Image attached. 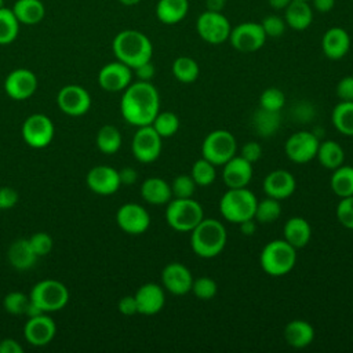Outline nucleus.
<instances>
[{"label": "nucleus", "mask_w": 353, "mask_h": 353, "mask_svg": "<svg viewBox=\"0 0 353 353\" xmlns=\"http://www.w3.org/2000/svg\"><path fill=\"white\" fill-rule=\"evenodd\" d=\"M120 112L123 119L135 125L152 124L160 112V95L150 81L138 80L131 83L124 91L120 101Z\"/></svg>", "instance_id": "f257e3e1"}, {"label": "nucleus", "mask_w": 353, "mask_h": 353, "mask_svg": "<svg viewBox=\"0 0 353 353\" xmlns=\"http://www.w3.org/2000/svg\"><path fill=\"white\" fill-rule=\"evenodd\" d=\"M112 50L116 59L131 69L152 61L153 55V46L149 37L135 29H124L119 32L112 41Z\"/></svg>", "instance_id": "f03ea898"}, {"label": "nucleus", "mask_w": 353, "mask_h": 353, "mask_svg": "<svg viewBox=\"0 0 353 353\" xmlns=\"http://www.w3.org/2000/svg\"><path fill=\"white\" fill-rule=\"evenodd\" d=\"M190 233V247L193 252L204 259L219 255L228 241L225 225L214 218H203Z\"/></svg>", "instance_id": "7ed1b4c3"}, {"label": "nucleus", "mask_w": 353, "mask_h": 353, "mask_svg": "<svg viewBox=\"0 0 353 353\" xmlns=\"http://www.w3.org/2000/svg\"><path fill=\"white\" fill-rule=\"evenodd\" d=\"M258 204L256 196L247 188H228L219 200V212L225 221L240 223L252 219Z\"/></svg>", "instance_id": "20e7f679"}, {"label": "nucleus", "mask_w": 353, "mask_h": 353, "mask_svg": "<svg viewBox=\"0 0 353 353\" xmlns=\"http://www.w3.org/2000/svg\"><path fill=\"white\" fill-rule=\"evenodd\" d=\"M296 262V248L284 239L269 241L259 254V265L262 270L272 276L280 277L290 273Z\"/></svg>", "instance_id": "39448f33"}, {"label": "nucleus", "mask_w": 353, "mask_h": 353, "mask_svg": "<svg viewBox=\"0 0 353 353\" xmlns=\"http://www.w3.org/2000/svg\"><path fill=\"white\" fill-rule=\"evenodd\" d=\"M203 218V207L192 197H174L167 203L165 221L168 226L176 232H192Z\"/></svg>", "instance_id": "423d86ee"}, {"label": "nucleus", "mask_w": 353, "mask_h": 353, "mask_svg": "<svg viewBox=\"0 0 353 353\" xmlns=\"http://www.w3.org/2000/svg\"><path fill=\"white\" fill-rule=\"evenodd\" d=\"M30 301L44 313L57 312L62 309L69 301V291L66 285L54 279H46L33 285Z\"/></svg>", "instance_id": "0eeeda50"}, {"label": "nucleus", "mask_w": 353, "mask_h": 353, "mask_svg": "<svg viewBox=\"0 0 353 353\" xmlns=\"http://www.w3.org/2000/svg\"><path fill=\"white\" fill-rule=\"evenodd\" d=\"M237 141L228 130H214L207 134L201 143V156L216 165H223L236 156Z\"/></svg>", "instance_id": "6e6552de"}, {"label": "nucleus", "mask_w": 353, "mask_h": 353, "mask_svg": "<svg viewBox=\"0 0 353 353\" xmlns=\"http://www.w3.org/2000/svg\"><path fill=\"white\" fill-rule=\"evenodd\" d=\"M196 29L201 40L216 46L229 40L232 26L222 12L205 10L197 17Z\"/></svg>", "instance_id": "1a4fd4ad"}, {"label": "nucleus", "mask_w": 353, "mask_h": 353, "mask_svg": "<svg viewBox=\"0 0 353 353\" xmlns=\"http://www.w3.org/2000/svg\"><path fill=\"white\" fill-rule=\"evenodd\" d=\"M232 47L240 52H255L263 47L266 34L258 22H241L232 28L229 34Z\"/></svg>", "instance_id": "9d476101"}, {"label": "nucleus", "mask_w": 353, "mask_h": 353, "mask_svg": "<svg viewBox=\"0 0 353 353\" xmlns=\"http://www.w3.org/2000/svg\"><path fill=\"white\" fill-rule=\"evenodd\" d=\"M55 128L51 119L43 113L30 114L22 124L23 141L34 149L46 148L54 138Z\"/></svg>", "instance_id": "9b49d317"}, {"label": "nucleus", "mask_w": 353, "mask_h": 353, "mask_svg": "<svg viewBox=\"0 0 353 353\" xmlns=\"http://www.w3.org/2000/svg\"><path fill=\"white\" fill-rule=\"evenodd\" d=\"M161 139L163 138L150 124L138 127L131 142L134 157L141 163H152L157 160L161 153Z\"/></svg>", "instance_id": "f8f14e48"}, {"label": "nucleus", "mask_w": 353, "mask_h": 353, "mask_svg": "<svg viewBox=\"0 0 353 353\" xmlns=\"http://www.w3.org/2000/svg\"><path fill=\"white\" fill-rule=\"evenodd\" d=\"M319 143L320 141L314 132L296 131L285 141L284 152L292 163L305 164L316 157Z\"/></svg>", "instance_id": "ddd939ff"}, {"label": "nucleus", "mask_w": 353, "mask_h": 353, "mask_svg": "<svg viewBox=\"0 0 353 353\" xmlns=\"http://www.w3.org/2000/svg\"><path fill=\"white\" fill-rule=\"evenodd\" d=\"M57 103L65 114L83 116L90 110L91 97L81 85L68 84L59 90Z\"/></svg>", "instance_id": "4468645a"}, {"label": "nucleus", "mask_w": 353, "mask_h": 353, "mask_svg": "<svg viewBox=\"0 0 353 353\" xmlns=\"http://www.w3.org/2000/svg\"><path fill=\"white\" fill-rule=\"evenodd\" d=\"M119 228L128 234H142L150 225L149 212L137 203L123 204L116 212Z\"/></svg>", "instance_id": "2eb2a0df"}, {"label": "nucleus", "mask_w": 353, "mask_h": 353, "mask_svg": "<svg viewBox=\"0 0 353 353\" xmlns=\"http://www.w3.org/2000/svg\"><path fill=\"white\" fill-rule=\"evenodd\" d=\"M132 79V69L120 61L103 65L98 72V84L109 92L124 91Z\"/></svg>", "instance_id": "dca6fc26"}, {"label": "nucleus", "mask_w": 353, "mask_h": 353, "mask_svg": "<svg viewBox=\"0 0 353 353\" xmlns=\"http://www.w3.org/2000/svg\"><path fill=\"white\" fill-rule=\"evenodd\" d=\"M37 88L36 74L25 68L11 70L4 80L6 94L15 101L28 99L34 94Z\"/></svg>", "instance_id": "f3484780"}, {"label": "nucleus", "mask_w": 353, "mask_h": 353, "mask_svg": "<svg viewBox=\"0 0 353 353\" xmlns=\"http://www.w3.org/2000/svg\"><path fill=\"white\" fill-rule=\"evenodd\" d=\"M87 186L97 194L108 196L119 190L121 182L119 171L110 165H95L85 176Z\"/></svg>", "instance_id": "a211bd4d"}, {"label": "nucleus", "mask_w": 353, "mask_h": 353, "mask_svg": "<svg viewBox=\"0 0 353 353\" xmlns=\"http://www.w3.org/2000/svg\"><path fill=\"white\" fill-rule=\"evenodd\" d=\"M163 287L174 295H185L192 290L193 276L181 262H170L161 272Z\"/></svg>", "instance_id": "6ab92c4d"}, {"label": "nucleus", "mask_w": 353, "mask_h": 353, "mask_svg": "<svg viewBox=\"0 0 353 353\" xmlns=\"http://www.w3.org/2000/svg\"><path fill=\"white\" fill-rule=\"evenodd\" d=\"M55 332H57V325L54 320L46 313H41L34 317H29L23 328L26 341L33 346H44L50 343L55 336Z\"/></svg>", "instance_id": "aec40b11"}, {"label": "nucleus", "mask_w": 353, "mask_h": 353, "mask_svg": "<svg viewBox=\"0 0 353 353\" xmlns=\"http://www.w3.org/2000/svg\"><path fill=\"white\" fill-rule=\"evenodd\" d=\"M252 163L241 156H233L223 164L222 181L228 188H247L252 179Z\"/></svg>", "instance_id": "412c9836"}, {"label": "nucleus", "mask_w": 353, "mask_h": 353, "mask_svg": "<svg viewBox=\"0 0 353 353\" xmlns=\"http://www.w3.org/2000/svg\"><path fill=\"white\" fill-rule=\"evenodd\" d=\"M135 301L138 306V313L145 316H153L159 313L164 303L165 295L163 287L156 283H145L135 292Z\"/></svg>", "instance_id": "4be33fe9"}, {"label": "nucleus", "mask_w": 353, "mask_h": 353, "mask_svg": "<svg viewBox=\"0 0 353 353\" xmlns=\"http://www.w3.org/2000/svg\"><path fill=\"white\" fill-rule=\"evenodd\" d=\"M262 186L266 196L281 201L284 199H288L295 192L296 181L290 171L274 170L265 176Z\"/></svg>", "instance_id": "5701e85b"}, {"label": "nucleus", "mask_w": 353, "mask_h": 353, "mask_svg": "<svg viewBox=\"0 0 353 353\" xmlns=\"http://www.w3.org/2000/svg\"><path fill=\"white\" fill-rule=\"evenodd\" d=\"M321 50L328 59H342L350 50L349 33L341 26L327 29L321 37Z\"/></svg>", "instance_id": "b1692460"}, {"label": "nucleus", "mask_w": 353, "mask_h": 353, "mask_svg": "<svg viewBox=\"0 0 353 353\" xmlns=\"http://www.w3.org/2000/svg\"><path fill=\"white\" fill-rule=\"evenodd\" d=\"M141 196L153 205L167 204L172 197L171 185L160 176H149L141 185Z\"/></svg>", "instance_id": "393cba45"}, {"label": "nucleus", "mask_w": 353, "mask_h": 353, "mask_svg": "<svg viewBox=\"0 0 353 353\" xmlns=\"http://www.w3.org/2000/svg\"><path fill=\"white\" fill-rule=\"evenodd\" d=\"M284 339L290 346L295 349H303L313 342L314 328L306 320H291L284 328Z\"/></svg>", "instance_id": "a878e982"}, {"label": "nucleus", "mask_w": 353, "mask_h": 353, "mask_svg": "<svg viewBox=\"0 0 353 353\" xmlns=\"http://www.w3.org/2000/svg\"><path fill=\"white\" fill-rule=\"evenodd\" d=\"M284 21L294 30H305L313 22V8L307 1L291 0L284 8Z\"/></svg>", "instance_id": "bb28decb"}, {"label": "nucleus", "mask_w": 353, "mask_h": 353, "mask_svg": "<svg viewBox=\"0 0 353 353\" xmlns=\"http://www.w3.org/2000/svg\"><path fill=\"white\" fill-rule=\"evenodd\" d=\"M7 256L11 266L17 270H29L39 259L28 239H18L12 241L7 251Z\"/></svg>", "instance_id": "cd10ccee"}, {"label": "nucleus", "mask_w": 353, "mask_h": 353, "mask_svg": "<svg viewBox=\"0 0 353 353\" xmlns=\"http://www.w3.org/2000/svg\"><path fill=\"white\" fill-rule=\"evenodd\" d=\"M284 240L294 248L305 247L312 237L310 223L302 216H292L284 223Z\"/></svg>", "instance_id": "c85d7f7f"}, {"label": "nucleus", "mask_w": 353, "mask_h": 353, "mask_svg": "<svg viewBox=\"0 0 353 353\" xmlns=\"http://www.w3.org/2000/svg\"><path fill=\"white\" fill-rule=\"evenodd\" d=\"M188 11V0H159L156 4V17L165 25H175L181 22L186 17Z\"/></svg>", "instance_id": "c756f323"}, {"label": "nucleus", "mask_w": 353, "mask_h": 353, "mask_svg": "<svg viewBox=\"0 0 353 353\" xmlns=\"http://www.w3.org/2000/svg\"><path fill=\"white\" fill-rule=\"evenodd\" d=\"M11 10L19 23L23 25H36L46 15V7L41 0H17Z\"/></svg>", "instance_id": "7c9ffc66"}, {"label": "nucleus", "mask_w": 353, "mask_h": 353, "mask_svg": "<svg viewBox=\"0 0 353 353\" xmlns=\"http://www.w3.org/2000/svg\"><path fill=\"white\" fill-rule=\"evenodd\" d=\"M251 121L256 134L263 138H268L277 132L281 124V116H280V112H273V110H266L263 108H259L254 112Z\"/></svg>", "instance_id": "2f4dec72"}, {"label": "nucleus", "mask_w": 353, "mask_h": 353, "mask_svg": "<svg viewBox=\"0 0 353 353\" xmlns=\"http://www.w3.org/2000/svg\"><path fill=\"white\" fill-rule=\"evenodd\" d=\"M316 157L324 168L335 170L343 164L345 152L338 142H335L332 139H325L319 143Z\"/></svg>", "instance_id": "473e14b6"}, {"label": "nucleus", "mask_w": 353, "mask_h": 353, "mask_svg": "<svg viewBox=\"0 0 353 353\" xmlns=\"http://www.w3.org/2000/svg\"><path fill=\"white\" fill-rule=\"evenodd\" d=\"M331 121L342 135L353 137V101H339L332 109Z\"/></svg>", "instance_id": "72a5a7b5"}, {"label": "nucleus", "mask_w": 353, "mask_h": 353, "mask_svg": "<svg viewBox=\"0 0 353 353\" xmlns=\"http://www.w3.org/2000/svg\"><path fill=\"white\" fill-rule=\"evenodd\" d=\"M330 186L339 199L353 196V165L342 164L332 170Z\"/></svg>", "instance_id": "f704fd0d"}, {"label": "nucleus", "mask_w": 353, "mask_h": 353, "mask_svg": "<svg viewBox=\"0 0 353 353\" xmlns=\"http://www.w3.org/2000/svg\"><path fill=\"white\" fill-rule=\"evenodd\" d=\"M171 70H172L174 77L178 81L185 83V84L196 81L199 74H200L199 63L193 58L186 57V55L175 58V61L172 62Z\"/></svg>", "instance_id": "c9c22d12"}, {"label": "nucleus", "mask_w": 353, "mask_h": 353, "mask_svg": "<svg viewBox=\"0 0 353 353\" xmlns=\"http://www.w3.org/2000/svg\"><path fill=\"white\" fill-rule=\"evenodd\" d=\"M95 143L102 153L113 154L121 146V134L114 125L106 124L98 130Z\"/></svg>", "instance_id": "e433bc0d"}, {"label": "nucleus", "mask_w": 353, "mask_h": 353, "mask_svg": "<svg viewBox=\"0 0 353 353\" xmlns=\"http://www.w3.org/2000/svg\"><path fill=\"white\" fill-rule=\"evenodd\" d=\"M19 21L8 7L0 8V46L12 43L19 32Z\"/></svg>", "instance_id": "4c0bfd02"}, {"label": "nucleus", "mask_w": 353, "mask_h": 353, "mask_svg": "<svg viewBox=\"0 0 353 353\" xmlns=\"http://www.w3.org/2000/svg\"><path fill=\"white\" fill-rule=\"evenodd\" d=\"M281 215V204L280 200L273 197H266L258 201L254 219L259 223H272L276 222Z\"/></svg>", "instance_id": "58836bf2"}, {"label": "nucleus", "mask_w": 353, "mask_h": 353, "mask_svg": "<svg viewBox=\"0 0 353 353\" xmlns=\"http://www.w3.org/2000/svg\"><path fill=\"white\" fill-rule=\"evenodd\" d=\"M161 138H170L179 130V119L175 113L165 110L159 112L150 124Z\"/></svg>", "instance_id": "ea45409f"}, {"label": "nucleus", "mask_w": 353, "mask_h": 353, "mask_svg": "<svg viewBox=\"0 0 353 353\" xmlns=\"http://www.w3.org/2000/svg\"><path fill=\"white\" fill-rule=\"evenodd\" d=\"M190 176L193 178V181L197 186H203V188L210 186L215 181V176H216L215 165L212 163H210L208 160H205L204 157H201L193 163Z\"/></svg>", "instance_id": "a19ab883"}, {"label": "nucleus", "mask_w": 353, "mask_h": 353, "mask_svg": "<svg viewBox=\"0 0 353 353\" xmlns=\"http://www.w3.org/2000/svg\"><path fill=\"white\" fill-rule=\"evenodd\" d=\"M30 303V296L21 292V291H11L4 296L3 305L6 312L19 316V314H26V310Z\"/></svg>", "instance_id": "79ce46f5"}, {"label": "nucleus", "mask_w": 353, "mask_h": 353, "mask_svg": "<svg viewBox=\"0 0 353 353\" xmlns=\"http://www.w3.org/2000/svg\"><path fill=\"white\" fill-rule=\"evenodd\" d=\"M190 291L194 294V296L197 299L210 301L216 295L218 284L214 279L207 277V276H201V277L193 279V284H192Z\"/></svg>", "instance_id": "37998d69"}, {"label": "nucleus", "mask_w": 353, "mask_h": 353, "mask_svg": "<svg viewBox=\"0 0 353 353\" xmlns=\"http://www.w3.org/2000/svg\"><path fill=\"white\" fill-rule=\"evenodd\" d=\"M285 103V95L281 90L276 87H269L262 91L259 97V108H263L266 110L280 112Z\"/></svg>", "instance_id": "c03bdc74"}, {"label": "nucleus", "mask_w": 353, "mask_h": 353, "mask_svg": "<svg viewBox=\"0 0 353 353\" xmlns=\"http://www.w3.org/2000/svg\"><path fill=\"white\" fill-rule=\"evenodd\" d=\"M196 183L190 174H181L176 175L171 183V192L172 196L176 199H189L196 192Z\"/></svg>", "instance_id": "a18cd8bd"}, {"label": "nucleus", "mask_w": 353, "mask_h": 353, "mask_svg": "<svg viewBox=\"0 0 353 353\" xmlns=\"http://www.w3.org/2000/svg\"><path fill=\"white\" fill-rule=\"evenodd\" d=\"M335 214L342 226L353 230V196L342 197L336 204Z\"/></svg>", "instance_id": "49530a36"}, {"label": "nucleus", "mask_w": 353, "mask_h": 353, "mask_svg": "<svg viewBox=\"0 0 353 353\" xmlns=\"http://www.w3.org/2000/svg\"><path fill=\"white\" fill-rule=\"evenodd\" d=\"M28 240H29V244L33 248L34 254L39 258L50 254L52 247H54L52 237L48 233H46V232H37V233L32 234Z\"/></svg>", "instance_id": "de8ad7c7"}, {"label": "nucleus", "mask_w": 353, "mask_h": 353, "mask_svg": "<svg viewBox=\"0 0 353 353\" xmlns=\"http://www.w3.org/2000/svg\"><path fill=\"white\" fill-rule=\"evenodd\" d=\"M266 37H280L285 32V21L279 15H266L261 22Z\"/></svg>", "instance_id": "09e8293b"}, {"label": "nucleus", "mask_w": 353, "mask_h": 353, "mask_svg": "<svg viewBox=\"0 0 353 353\" xmlns=\"http://www.w3.org/2000/svg\"><path fill=\"white\" fill-rule=\"evenodd\" d=\"M335 92L341 101H353V76L342 77L336 84Z\"/></svg>", "instance_id": "8fccbe9b"}, {"label": "nucleus", "mask_w": 353, "mask_h": 353, "mask_svg": "<svg viewBox=\"0 0 353 353\" xmlns=\"http://www.w3.org/2000/svg\"><path fill=\"white\" fill-rule=\"evenodd\" d=\"M240 156L243 159H245L247 161L250 163H255L261 159L262 156V148L258 142L255 141H250V142H245L243 146H241V150H240Z\"/></svg>", "instance_id": "3c124183"}, {"label": "nucleus", "mask_w": 353, "mask_h": 353, "mask_svg": "<svg viewBox=\"0 0 353 353\" xmlns=\"http://www.w3.org/2000/svg\"><path fill=\"white\" fill-rule=\"evenodd\" d=\"M18 201V192L11 186L0 188V210L12 208Z\"/></svg>", "instance_id": "603ef678"}, {"label": "nucleus", "mask_w": 353, "mask_h": 353, "mask_svg": "<svg viewBox=\"0 0 353 353\" xmlns=\"http://www.w3.org/2000/svg\"><path fill=\"white\" fill-rule=\"evenodd\" d=\"M119 312L124 316H132L138 313V306H137V301L134 295H125L123 296L119 303H117Z\"/></svg>", "instance_id": "864d4df0"}, {"label": "nucleus", "mask_w": 353, "mask_h": 353, "mask_svg": "<svg viewBox=\"0 0 353 353\" xmlns=\"http://www.w3.org/2000/svg\"><path fill=\"white\" fill-rule=\"evenodd\" d=\"M132 70L135 72L138 80H142V81H150L156 73V69H154V65L152 63V61H148V62L137 66Z\"/></svg>", "instance_id": "5fc2aeb1"}, {"label": "nucleus", "mask_w": 353, "mask_h": 353, "mask_svg": "<svg viewBox=\"0 0 353 353\" xmlns=\"http://www.w3.org/2000/svg\"><path fill=\"white\" fill-rule=\"evenodd\" d=\"M23 347L12 338H4L0 341V353H22Z\"/></svg>", "instance_id": "6e6d98bb"}, {"label": "nucleus", "mask_w": 353, "mask_h": 353, "mask_svg": "<svg viewBox=\"0 0 353 353\" xmlns=\"http://www.w3.org/2000/svg\"><path fill=\"white\" fill-rule=\"evenodd\" d=\"M119 176L121 185H132L137 181L138 174L132 167H124L119 171Z\"/></svg>", "instance_id": "4d7b16f0"}, {"label": "nucleus", "mask_w": 353, "mask_h": 353, "mask_svg": "<svg viewBox=\"0 0 353 353\" xmlns=\"http://www.w3.org/2000/svg\"><path fill=\"white\" fill-rule=\"evenodd\" d=\"M335 0H312V8L319 12H328L334 8Z\"/></svg>", "instance_id": "13d9d810"}, {"label": "nucleus", "mask_w": 353, "mask_h": 353, "mask_svg": "<svg viewBox=\"0 0 353 353\" xmlns=\"http://www.w3.org/2000/svg\"><path fill=\"white\" fill-rule=\"evenodd\" d=\"M240 226V232L244 234V236H252L256 230V221L252 218V219H247V221H243L239 223Z\"/></svg>", "instance_id": "bf43d9fd"}, {"label": "nucleus", "mask_w": 353, "mask_h": 353, "mask_svg": "<svg viewBox=\"0 0 353 353\" xmlns=\"http://www.w3.org/2000/svg\"><path fill=\"white\" fill-rule=\"evenodd\" d=\"M226 0H205V7L208 11H218L222 12Z\"/></svg>", "instance_id": "052dcab7"}, {"label": "nucleus", "mask_w": 353, "mask_h": 353, "mask_svg": "<svg viewBox=\"0 0 353 353\" xmlns=\"http://www.w3.org/2000/svg\"><path fill=\"white\" fill-rule=\"evenodd\" d=\"M268 3L274 10H284L291 3V0H268Z\"/></svg>", "instance_id": "680f3d73"}, {"label": "nucleus", "mask_w": 353, "mask_h": 353, "mask_svg": "<svg viewBox=\"0 0 353 353\" xmlns=\"http://www.w3.org/2000/svg\"><path fill=\"white\" fill-rule=\"evenodd\" d=\"M123 6H135L138 4L141 0H119Z\"/></svg>", "instance_id": "e2e57ef3"}, {"label": "nucleus", "mask_w": 353, "mask_h": 353, "mask_svg": "<svg viewBox=\"0 0 353 353\" xmlns=\"http://www.w3.org/2000/svg\"><path fill=\"white\" fill-rule=\"evenodd\" d=\"M4 7V0H0V8Z\"/></svg>", "instance_id": "0e129e2a"}, {"label": "nucleus", "mask_w": 353, "mask_h": 353, "mask_svg": "<svg viewBox=\"0 0 353 353\" xmlns=\"http://www.w3.org/2000/svg\"><path fill=\"white\" fill-rule=\"evenodd\" d=\"M302 1H309V0H302Z\"/></svg>", "instance_id": "69168bd1"}]
</instances>
